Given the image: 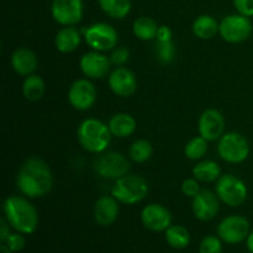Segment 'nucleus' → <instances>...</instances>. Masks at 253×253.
I'll list each match as a JSON object with an SVG mask.
<instances>
[{"label": "nucleus", "instance_id": "obj_35", "mask_svg": "<svg viewBox=\"0 0 253 253\" xmlns=\"http://www.w3.org/2000/svg\"><path fill=\"white\" fill-rule=\"evenodd\" d=\"M234 6L237 12L244 16H253V0H234Z\"/></svg>", "mask_w": 253, "mask_h": 253}, {"label": "nucleus", "instance_id": "obj_38", "mask_svg": "<svg viewBox=\"0 0 253 253\" xmlns=\"http://www.w3.org/2000/svg\"><path fill=\"white\" fill-rule=\"evenodd\" d=\"M247 249L250 250V252L253 253V230L250 232L249 237H247Z\"/></svg>", "mask_w": 253, "mask_h": 253}, {"label": "nucleus", "instance_id": "obj_12", "mask_svg": "<svg viewBox=\"0 0 253 253\" xmlns=\"http://www.w3.org/2000/svg\"><path fill=\"white\" fill-rule=\"evenodd\" d=\"M68 100L77 110H88L96 101L95 86L88 79H78L69 88Z\"/></svg>", "mask_w": 253, "mask_h": 253}, {"label": "nucleus", "instance_id": "obj_36", "mask_svg": "<svg viewBox=\"0 0 253 253\" xmlns=\"http://www.w3.org/2000/svg\"><path fill=\"white\" fill-rule=\"evenodd\" d=\"M172 30L168 26H166V25H163V26H160V29H158L156 39H157L158 42H169L172 41Z\"/></svg>", "mask_w": 253, "mask_h": 253}, {"label": "nucleus", "instance_id": "obj_16", "mask_svg": "<svg viewBox=\"0 0 253 253\" xmlns=\"http://www.w3.org/2000/svg\"><path fill=\"white\" fill-rule=\"evenodd\" d=\"M216 193L203 189L193 198V212L195 217L202 221H210L217 215L220 210V203Z\"/></svg>", "mask_w": 253, "mask_h": 253}, {"label": "nucleus", "instance_id": "obj_14", "mask_svg": "<svg viewBox=\"0 0 253 253\" xmlns=\"http://www.w3.org/2000/svg\"><path fill=\"white\" fill-rule=\"evenodd\" d=\"M141 221L146 229L153 232H162L170 226L172 215L163 205L148 204L141 211Z\"/></svg>", "mask_w": 253, "mask_h": 253}, {"label": "nucleus", "instance_id": "obj_25", "mask_svg": "<svg viewBox=\"0 0 253 253\" xmlns=\"http://www.w3.org/2000/svg\"><path fill=\"white\" fill-rule=\"evenodd\" d=\"M160 26L157 25V22L153 19L147 16L138 17L135 22H133V34L137 39L142 40V41H151V40L156 39L157 36V32Z\"/></svg>", "mask_w": 253, "mask_h": 253}, {"label": "nucleus", "instance_id": "obj_30", "mask_svg": "<svg viewBox=\"0 0 253 253\" xmlns=\"http://www.w3.org/2000/svg\"><path fill=\"white\" fill-rule=\"evenodd\" d=\"M156 56H157L158 61H161L165 64L172 63L175 56V48L172 41L169 42H158L156 43L155 47Z\"/></svg>", "mask_w": 253, "mask_h": 253}, {"label": "nucleus", "instance_id": "obj_10", "mask_svg": "<svg viewBox=\"0 0 253 253\" xmlns=\"http://www.w3.org/2000/svg\"><path fill=\"white\" fill-rule=\"evenodd\" d=\"M217 235L226 244H241L242 241L247 240L250 235L249 220L240 215L225 217L217 226Z\"/></svg>", "mask_w": 253, "mask_h": 253}, {"label": "nucleus", "instance_id": "obj_17", "mask_svg": "<svg viewBox=\"0 0 253 253\" xmlns=\"http://www.w3.org/2000/svg\"><path fill=\"white\" fill-rule=\"evenodd\" d=\"M109 86L115 95L127 98L136 91L137 79L130 69L125 67H118L109 76Z\"/></svg>", "mask_w": 253, "mask_h": 253}, {"label": "nucleus", "instance_id": "obj_8", "mask_svg": "<svg viewBox=\"0 0 253 253\" xmlns=\"http://www.w3.org/2000/svg\"><path fill=\"white\" fill-rule=\"evenodd\" d=\"M252 22L250 17L241 14L227 15L221 20L219 26V34L222 40L229 43H240L251 36Z\"/></svg>", "mask_w": 253, "mask_h": 253}, {"label": "nucleus", "instance_id": "obj_21", "mask_svg": "<svg viewBox=\"0 0 253 253\" xmlns=\"http://www.w3.org/2000/svg\"><path fill=\"white\" fill-rule=\"evenodd\" d=\"M111 135L119 138H126L132 135L136 130V120L126 113H119L111 116L108 124Z\"/></svg>", "mask_w": 253, "mask_h": 253}, {"label": "nucleus", "instance_id": "obj_19", "mask_svg": "<svg viewBox=\"0 0 253 253\" xmlns=\"http://www.w3.org/2000/svg\"><path fill=\"white\" fill-rule=\"evenodd\" d=\"M37 57L26 47H20L11 54V67L19 76L29 77L37 69Z\"/></svg>", "mask_w": 253, "mask_h": 253}, {"label": "nucleus", "instance_id": "obj_34", "mask_svg": "<svg viewBox=\"0 0 253 253\" xmlns=\"http://www.w3.org/2000/svg\"><path fill=\"white\" fill-rule=\"evenodd\" d=\"M199 180H197L195 178H188L184 182L182 183V192L185 197L194 198L198 193L200 192V185Z\"/></svg>", "mask_w": 253, "mask_h": 253}, {"label": "nucleus", "instance_id": "obj_6", "mask_svg": "<svg viewBox=\"0 0 253 253\" xmlns=\"http://www.w3.org/2000/svg\"><path fill=\"white\" fill-rule=\"evenodd\" d=\"M215 192L224 204L232 208L244 204L249 195L246 184L234 174L221 175L216 182Z\"/></svg>", "mask_w": 253, "mask_h": 253}, {"label": "nucleus", "instance_id": "obj_26", "mask_svg": "<svg viewBox=\"0 0 253 253\" xmlns=\"http://www.w3.org/2000/svg\"><path fill=\"white\" fill-rule=\"evenodd\" d=\"M99 6L113 19H125L131 11V0H98Z\"/></svg>", "mask_w": 253, "mask_h": 253}, {"label": "nucleus", "instance_id": "obj_20", "mask_svg": "<svg viewBox=\"0 0 253 253\" xmlns=\"http://www.w3.org/2000/svg\"><path fill=\"white\" fill-rule=\"evenodd\" d=\"M54 44L62 53H71L81 44V32L73 26H64L57 32Z\"/></svg>", "mask_w": 253, "mask_h": 253}, {"label": "nucleus", "instance_id": "obj_23", "mask_svg": "<svg viewBox=\"0 0 253 253\" xmlns=\"http://www.w3.org/2000/svg\"><path fill=\"white\" fill-rule=\"evenodd\" d=\"M46 91L44 81L37 74L26 77L22 83V94L29 101H39L43 98Z\"/></svg>", "mask_w": 253, "mask_h": 253}, {"label": "nucleus", "instance_id": "obj_1", "mask_svg": "<svg viewBox=\"0 0 253 253\" xmlns=\"http://www.w3.org/2000/svg\"><path fill=\"white\" fill-rule=\"evenodd\" d=\"M16 185L22 194L31 199L44 197L53 187L51 168L41 158H27L17 173Z\"/></svg>", "mask_w": 253, "mask_h": 253}, {"label": "nucleus", "instance_id": "obj_37", "mask_svg": "<svg viewBox=\"0 0 253 253\" xmlns=\"http://www.w3.org/2000/svg\"><path fill=\"white\" fill-rule=\"evenodd\" d=\"M10 234H11L10 232V224L6 219H1L0 220V241H1V244H4Z\"/></svg>", "mask_w": 253, "mask_h": 253}, {"label": "nucleus", "instance_id": "obj_28", "mask_svg": "<svg viewBox=\"0 0 253 253\" xmlns=\"http://www.w3.org/2000/svg\"><path fill=\"white\" fill-rule=\"evenodd\" d=\"M153 153V147L150 141L137 140L130 146L128 155L130 158L136 163H143L151 158Z\"/></svg>", "mask_w": 253, "mask_h": 253}, {"label": "nucleus", "instance_id": "obj_33", "mask_svg": "<svg viewBox=\"0 0 253 253\" xmlns=\"http://www.w3.org/2000/svg\"><path fill=\"white\" fill-rule=\"evenodd\" d=\"M109 58H110L111 64L121 67L128 61V58H130V51H128L126 47H116Z\"/></svg>", "mask_w": 253, "mask_h": 253}, {"label": "nucleus", "instance_id": "obj_7", "mask_svg": "<svg viewBox=\"0 0 253 253\" xmlns=\"http://www.w3.org/2000/svg\"><path fill=\"white\" fill-rule=\"evenodd\" d=\"M99 155L100 156L94 162V169L100 177L105 179L118 180L124 175L128 174L130 163L123 153L109 151Z\"/></svg>", "mask_w": 253, "mask_h": 253}, {"label": "nucleus", "instance_id": "obj_32", "mask_svg": "<svg viewBox=\"0 0 253 253\" xmlns=\"http://www.w3.org/2000/svg\"><path fill=\"white\" fill-rule=\"evenodd\" d=\"M24 234L21 232H14V234H10L7 236V239L5 240L4 245H6L12 252H19L21 250H24L26 241H25V237L22 236Z\"/></svg>", "mask_w": 253, "mask_h": 253}, {"label": "nucleus", "instance_id": "obj_9", "mask_svg": "<svg viewBox=\"0 0 253 253\" xmlns=\"http://www.w3.org/2000/svg\"><path fill=\"white\" fill-rule=\"evenodd\" d=\"M84 39L94 51L105 52L115 48L119 41L118 31L106 22H96L83 30Z\"/></svg>", "mask_w": 253, "mask_h": 253}, {"label": "nucleus", "instance_id": "obj_4", "mask_svg": "<svg viewBox=\"0 0 253 253\" xmlns=\"http://www.w3.org/2000/svg\"><path fill=\"white\" fill-rule=\"evenodd\" d=\"M148 194V184L145 178L137 174H126L115 180L111 195L121 204L133 205L140 203Z\"/></svg>", "mask_w": 253, "mask_h": 253}, {"label": "nucleus", "instance_id": "obj_3", "mask_svg": "<svg viewBox=\"0 0 253 253\" xmlns=\"http://www.w3.org/2000/svg\"><path fill=\"white\" fill-rule=\"evenodd\" d=\"M82 147L90 153H103L111 142V131L98 119H85L77 130Z\"/></svg>", "mask_w": 253, "mask_h": 253}, {"label": "nucleus", "instance_id": "obj_13", "mask_svg": "<svg viewBox=\"0 0 253 253\" xmlns=\"http://www.w3.org/2000/svg\"><path fill=\"white\" fill-rule=\"evenodd\" d=\"M198 130L199 135L207 141L220 140L225 130L224 116L216 109H208L200 115Z\"/></svg>", "mask_w": 253, "mask_h": 253}, {"label": "nucleus", "instance_id": "obj_39", "mask_svg": "<svg viewBox=\"0 0 253 253\" xmlns=\"http://www.w3.org/2000/svg\"><path fill=\"white\" fill-rule=\"evenodd\" d=\"M0 253H12V251L6 246V245L1 244V246H0Z\"/></svg>", "mask_w": 253, "mask_h": 253}, {"label": "nucleus", "instance_id": "obj_5", "mask_svg": "<svg viewBox=\"0 0 253 253\" xmlns=\"http://www.w3.org/2000/svg\"><path fill=\"white\" fill-rule=\"evenodd\" d=\"M217 153L229 163H242L250 155V143L239 132H227L221 136L217 143Z\"/></svg>", "mask_w": 253, "mask_h": 253}, {"label": "nucleus", "instance_id": "obj_22", "mask_svg": "<svg viewBox=\"0 0 253 253\" xmlns=\"http://www.w3.org/2000/svg\"><path fill=\"white\" fill-rule=\"evenodd\" d=\"M220 24L211 15H200L193 22V34L200 40H210L219 32Z\"/></svg>", "mask_w": 253, "mask_h": 253}, {"label": "nucleus", "instance_id": "obj_15", "mask_svg": "<svg viewBox=\"0 0 253 253\" xmlns=\"http://www.w3.org/2000/svg\"><path fill=\"white\" fill-rule=\"evenodd\" d=\"M82 72L90 79H101L106 77L110 71V58L99 51H90L83 54L79 62Z\"/></svg>", "mask_w": 253, "mask_h": 253}, {"label": "nucleus", "instance_id": "obj_18", "mask_svg": "<svg viewBox=\"0 0 253 253\" xmlns=\"http://www.w3.org/2000/svg\"><path fill=\"white\" fill-rule=\"evenodd\" d=\"M119 202L113 195H104L99 198L94 207V217L100 226H110L119 216Z\"/></svg>", "mask_w": 253, "mask_h": 253}, {"label": "nucleus", "instance_id": "obj_24", "mask_svg": "<svg viewBox=\"0 0 253 253\" xmlns=\"http://www.w3.org/2000/svg\"><path fill=\"white\" fill-rule=\"evenodd\" d=\"M219 165L214 161H202L193 168V175L200 183H211L219 179L221 175Z\"/></svg>", "mask_w": 253, "mask_h": 253}, {"label": "nucleus", "instance_id": "obj_11", "mask_svg": "<svg viewBox=\"0 0 253 253\" xmlns=\"http://www.w3.org/2000/svg\"><path fill=\"white\" fill-rule=\"evenodd\" d=\"M51 14L58 24L63 26H73L83 17V0H53Z\"/></svg>", "mask_w": 253, "mask_h": 253}, {"label": "nucleus", "instance_id": "obj_2", "mask_svg": "<svg viewBox=\"0 0 253 253\" xmlns=\"http://www.w3.org/2000/svg\"><path fill=\"white\" fill-rule=\"evenodd\" d=\"M5 219L17 232L30 235L39 226V214L34 205L25 198L11 195L4 202Z\"/></svg>", "mask_w": 253, "mask_h": 253}, {"label": "nucleus", "instance_id": "obj_27", "mask_svg": "<svg viewBox=\"0 0 253 253\" xmlns=\"http://www.w3.org/2000/svg\"><path fill=\"white\" fill-rule=\"evenodd\" d=\"M165 234L168 245L173 247V249H185L190 242L189 232H188V230L184 226H180V225H170L166 230Z\"/></svg>", "mask_w": 253, "mask_h": 253}, {"label": "nucleus", "instance_id": "obj_31", "mask_svg": "<svg viewBox=\"0 0 253 253\" xmlns=\"http://www.w3.org/2000/svg\"><path fill=\"white\" fill-rule=\"evenodd\" d=\"M221 239L216 236H207L200 242L199 253H221Z\"/></svg>", "mask_w": 253, "mask_h": 253}, {"label": "nucleus", "instance_id": "obj_29", "mask_svg": "<svg viewBox=\"0 0 253 253\" xmlns=\"http://www.w3.org/2000/svg\"><path fill=\"white\" fill-rule=\"evenodd\" d=\"M208 142L209 141H207L202 136L193 137L192 140L188 141V143L184 147L185 157L193 161L202 160L208 152Z\"/></svg>", "mask_w": 253, "mask_h": 253}]
</instances>
